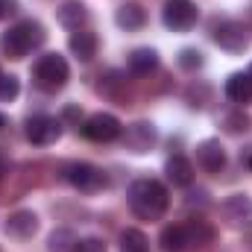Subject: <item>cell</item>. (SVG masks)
Listing matches in <instances>:
<instances>
[{"instance_id":"cell-16","label":"cell","mask_w":252,"mask_h":252,"mask_svg":"<svg viewBox=\"0 0 252 252\" xmlns=\"http://www.w3.org/2000/svg\"><path fill=\"white\" fill-rule=\"evenodd\" d=\"M226 97L232 103H238L241 109L252 103V76L250 73H232L226 79Z\"/></svg>"},{"instance_id":"cell-5","label":"cell","mask_w":252,"mask_h":252,"mask_svg":"<svg viewBox=\"0 0 252 252\" xmlns=\"http://www.w3.org/2000/svg\"><path fill=\"white\" fill-rule=\"evenodd\" d=\"M64 179H67L73 188L79 190V193H100V190L109 188V176H106L100 167L85 164V161L70 164V167L64 170Z\"/></svg>"},{"instance_id":"cell-28","label":"cell","mask_w":252,"mask_h":252,"mask_svg":"<svg viewBox=\"0 0 252 252\" xmlns=\"http://www.w3.org/2000/svg\"><path fill=\"white\" fill-rule=\"evenodd\" d=\"M6 126H9V118H6V115H0V129H6Z\"/></svg>"},{"instance_id":"cell-24","label":"cell","mask_w":252,"mask_h":252,"mask_svg":"<svg viewBox=\"0 0 252 252\" xmlns=\"http://www.w3.org/2000/svg\"><path fill=\"white\" fill-rule=\"evenodd\" d=\"M18 91H21L18 76H12V73H0V100H3V103H12V100L18 97Z\"/></svg>"},{"instance_id":"cell-3","label":"cell","mask_w":252,"mask_h":252,"mask_svg":"<svg viewBox=\"0 0 252 252\" xmlns=\"http://www.w3.org/2000/svg\"><path fill=\"white\" fill-rule=\"evenodd\" d=\"M32 79L41 91H62L70 79V67L59 53H44L38 56V62L32 67Z\"/></svg>"},{"instance_id":"cell-22","label":"cell","mask_w":252,"mask_h":252,"mask_svg":"<svg viewBox=\"0 0 252 252\" xmlns=\"http://www.w3.org/2000/svg\"><path fill=\"white\" fill-rule=\"evenodd\" d=\"M250 115L244 112V109H238V112H229V115H223V129L226 132H232V135H238V132H247L250 129Z\"/></svg>"},{"instance_id":"cell-26","label":"cell","mask_w":252,"mask_h":252,"mask_svg":"<svg viewBox=\"0 0 252 252\" xmlns=\"http://www.w3.org/2000/svg\"><path fill=\"white\" fill-rule=\"evenodd\" d=\"M241 167L247 170V173H252V144H247V147H241Z\"/></svg>"},{"instance_id":"cell-25","label":"cell","mask_w":252,"mask_h":252,"mask_svg":"<svg viewBox=\"0 0 252 252\" xmlns=\"http://www.w3.org/2000/svg\"><path fill=\"white\" fill-rule=\"evenodd\" d=\"M73 252H109V250H106V241L103 238H79Z\"/></svg>"},{"instance_id":"cell-13","label":"cell","mask_w":252,"mask_h":252,"mask_svg":"<svg viewBox=\"0 0 252 252\" xmlns=\"http://www.w3.org/2000/svg\"><path fill=\"white\" fill-rule=\"evenodd\" d=\"M67 44H70V53H73L79 62H91V59L97 56V50H100V38H97L91 30H76Z\"/></svg>"},{"instance_id":"cell-19","label":"cell","mask_w":252,"mask_h":252,"mask_svg":"<svg viewBox=\"0 0 252 252\" xmlns=\"http://www.w3.org/2000/svg\"><path fill=\"white\" fill-rule=\"evenodd\" d=\"M156 67H158V53L153 47H138L129 53V70L135 76H150Z\"/></svg>"},{"instance_id":"cell-17","label":"cell","mask_w":252,"mask_h":252,"mask_svg":"<svg viewBox=\"0 0 252 252\" xmlns=\"http://www.w3.org/2000/svg\"><path fill=\"white\" fill-rule=\"evenodd\" d=\"M161 250L164 252H190V235L185 223H176V226H167L158 238Z\"/></svg>"},{"instance_id":"cell-18","label":"cell","mask_w":252,"mask_h":252,"mask_svg":"<svg viewBox=\"0 0 252 252\" xmlns=\"http://www.w3.org/2000/svg\"><path fill=\"white\" fill-rule=\"evenodd\" d=\"M115 24L126 30V32H135V30H141L144 24H147V9L144 6H138V3H124L118 12H115Z\"/></svg>"},{"instance_id":"cell-2","label":"cell","mask_w":252,"mask_h":252,"mask_svg":"<svg viewBox=\"0 0 252 252\" xmlns=\"http://www.w3.org/2000/svg\"><path fill=\"white\" fill-rule=\"evenodd\" d=\"M47 38L44 27L32 18L27 21H18L15 27H9L3 35H0V50L9 56V59H24L27 53H32L35 47H41Z\"/></svg>"},{"instance_id":"cell-6","label":"cell","mask_w":252,"mask_h":252,"mask_svg":"<svg viewBox=\"0 0 252 252\" xmlns=\"http://www.w3.org/2000/svg\"><path fill=\"white\" fill-rule=\"evenodd\" d=\"M161 21L173 32H188L199 21V9L193 6V0H167V6L161 12Z\"/></svg>"},{"instance_id":"cell-4","label":"cell","mask_w":252,"mask_h":252,"mask_svg":"<svg viewBox=\"0 0 252 252\" xmlns=\"http://www.w3.org/2000/svg\"><path fill=\"white\" fill-rule=\"evenodd\" d=\"M211 38L217 47H223L229 53H244L252 44V30L241 21H220V24H214Z\"/></svg>"},{"instance_id":"cell-9","label":"cell","mask_w":252,"mask_h":252,"mask_svg":"<svg viewBox=\"0 0 252 252\" xmlns=\"http://www.w3.org/2000/svg\"><path fill=\"white\" fill-rule=\"evenodd\" d=\"M220 217L232 229H244L252 223V199L247 193H232L220 202Z\"/></svg>"},{"instance_id":"cell-12","label":"cell","mask_w":252,"mask_h":252,"mask_svg":"<svg viewBox=\"0 0 252 252\" xmlns=\"http://www.w3.org/2000/svg\"><path fill=\"white\" fill-rule=\"evenodd\" d=\"M6 232H9V238H15V241H30V238L38 232V214L30 211V208L12 211L9 220H6Z\"/></svg>"},{"instance_id":"cell-20","label":"cell","mask_w":252,"mask_h":252,"mask_svg":"<svg viewBox=\"0 0 252 252\" xmlns=\"http://www.w3.org/2000/svg\"><path fill=\"white\" fill-rule=\"evenodd\" d=\"M121 252H150V241L141 229H124L121 232Z\"/></svg>"},{"instance_id":"cell-8","label":"cell","mask_w":252,"mask_h":252,"mask_svg":"<svg viewBox=\"0 0 252 252\" xmlns=\"http://www.w3.org/2000/svg\"><path fill=\"white\" fill-rule=\"evenodd\" d=\"M121 132H124L121 121L115 115H109V112H97L82 124V135L88 141H94V144H109V141L121 138Z\"/></svg>"},{"instance_id":"cell-30","label":"cell","mask_w":252,"mask_h":252,"mask_svg":"<svg viewBox=\"0 0 252 252\" xmlns=\"http://www.w3.org/2000/svg\"><path fill=\"white\" fill-rule=\"evenodd\" d=\"M250 76H252V70H250Z\"/></svg>"},{"instance_id":"cell-11","label":"cell","mask_w":252,"mask_h":252,"mask_svg":"<svg viewBox=\"0 0 252 252\" xmlns=\"http://www.w3.org/2000/svg\"><path fill=\"white\" fill-rule=\"evenodd\" d=\"M196 164L205 170V173H223L226 170V147L214 138L196 144Z\"/></svg>"},{"instance_id":"cell-21","label":"cell","mask_w":252,"mask_h":252,"mask_svg":"<svg viewBox=\"0 0 252 252\" xmlns=\"http://www.w3.org/2000/svg\"><path fill=\"white\" fill-rule=\"evenodd\" d=\"M73 247H76V235L70 229H56L50 235V241H47L50 252H73Z\"/></svg>"},{"instance_id":"cell-7","label":"cell","mask_w":252,"mask_h":252,"mask_svg":"<svg viewBox=\"0 0 252 252\" xmlns=\"http://www.w3.org/2000/svg\"><path fill=\"white\" fill-rule=\"evenodd\" d=\"M24 135L30 144L35 147H47V144H56L62 138V121L59 118H50V115H32L27 126H24Z\"/></svg>"},{"instance_id":"cell-10","label":"cell","mask_w":252,"mask_h":252,"mask_svg":"<svg viewBox=\"0 0 252 252\" xmlns=\"http://www.w3.org/2000/svg\"><path fill=\"white\" fill-rule=\"evenodd\" d=\"M121 138H124V147L129 153H147L158 141V132H156V126L150 121H135V124H129L121 132Z\"/></svg>"},{"instance_id":"cell-1","label":"cell","mask_w":252,"mask_h":252,"mask_svg":"<svg viewBox=\"0 0 252 252\" xmlns=\"http://www.w3.org/2000/svg\"><path fill=\"white\" fill-rule=\"evenodd\" d=\"M129 208L138 220H147V223H156L167 214L170 208V193L167 188L158 182V179H135L129 185Z\"/></svg>"},{"instance_id":"cell-29","label":"cell","mask_w":252,"mask_h":252,"mask_svg":"<svg viewBox=\"0 0 252 252\" xmlns=\"http://www.w3.org/2000/svg\"><path fill=\"white\" fill-rule=\"evenodd\" d=\"M0 176H3V161H0Z\"/></svg>"},{"instance_id":"cell-15","label":"cell","mask_w":252,"mask_h":252,"mask_svg":"<svg viewBox=\"0 0 252 252\" xmlns=\"http://www.w3.org/2000/svg\"><path fill=\"white\" fill-rule=\"evenodd\" d=\"M164 173H167V179H170L176 188H188L190 182H193V176H196L190 158H185V156H170L167 164H164Z\"/></svg>"},{"instance_id":"cell-23","label":"cell","mask_w":252,"mask_h":252,"mask_svg":"<svg viewBox=\"0 0 252 252\" xmlns=\"http://www.w3.org/2000/svg\"><path fill=\"white\" fill-rule=\"evenodd\" d=\"M176 62H179V67L182 70H199L202 64H205V59H202V53L196 50V47H185V50H179V56H176Z\"/></svg>"},{"instance_id":"cell-14","label":"cell","mask_w":252,"mask_h":252,"mask_svg":"<svg viewBox=\"0 0 252 252\" xmlns=\"http://www.w3.org/2000/svg\"><path fill=\"white\" fill-rule=\"evenodd\" d=\"M56 21L62 24L64 30H82V24L88 21V9H85V3H79V0H64L62 6L56 9Z\"/></svg>"},{"instance_id":"cell-27","label":"cell","mask_w":252,"mask_h":252,"mask_svg":"<svg viewBox=\"0 0 252 252\" xmlns=\"http://www.w3.org/2000/svg\"><path fill=\"white\" fill-rule=\"evenodd\" d=\"M15 12H18V0H0V21L12 18Z\"/></svg>"}]
</instances>
